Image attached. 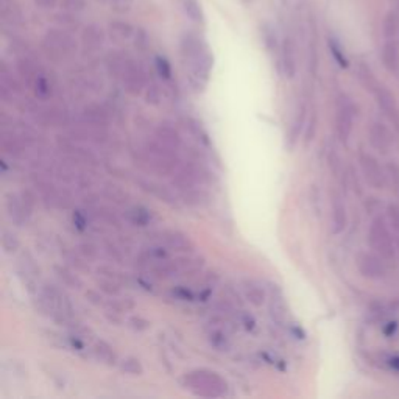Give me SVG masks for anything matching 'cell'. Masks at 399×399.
Instances as JSON below:
<instances>
[{"label": "cell", "instance_id": "obj_1", "mask_svg": "<svg viewBox=\"0 0 399 399\" xmlns=\"http://www.w3.org/2000/svg\"><path fill=\"white\" fill-rule=\"evenodd\" d=\"M183 382L186 388L203 396H222L226 390V382L217 373L208 370L192 371L183 378Z\"/></svg>", "mask_w": 399, "mask_h": 399}, {"label": "cell", "instance_id": "obj_2", "mask_svg": "<svg viewBox=\"0 0 399 399\" xmlns=\"http://www.w3.org/2000/svg\"><path fill=\"white\" fill-rule=\"evenodd\" d=\"M368 242L371 250L384 259L393 261L396 256V247L393 236L390 233V228L382 217H376L373 220L368 229Z\"/></svg>", "mask_w": 399, "mask_h": 399}, {"label": "cell", "instance_id": "obj_3", "mask_svg": "<svg viewBox=\"0 0 399 399\" xmlns=\"http://www.w3.org/2000/svg\"><path fill=\"white\" fill-rule=\"evenodd\" d=\"M359 164L363 175V180L373 189H384L387 184V173L380 167L379 161L368 151H359Z\"/></svg>", "mask_w": 399, "mask_h": 399}, {"label": "cell", "instance_id": "obj_4", "mask_svg": "<svg viewBox=\"0 0 399 399\" xmlns=\"http://www.w3.org/2000/svg\"><path fill=\"white\" fill-rule=\"evenodd\" d=\"M355 266H358L359 273L371 279V281H378L385 276V266L384 259H382L376 253H368V251H360L355 256Z\"/></svg>", "mask_w": 399, "mask_h": 399}, {"label": "cell", "instance_id": "obj_5", "mask_svg": "<svg viewBox=\"0 0 399 399\" xmlns=\"http://www.w3.org/2000/svg\"><path fill=\"white\" fill-rule=\"evenodd\" d=\"M368 138L371 147L380 155H388L392 151L395 143V131L390 130L387 125L382 122H373L368 130Z\"/></svg>", "mask_w": 399, "mask_h": 399}, {"label": "cell", "instance_id": "obj_6", "mask_svg": "<svg viewBox=\"0 0 399 399\" xmlns=\"http://www.w3.org/2000/svg\"><path fill=\"white\" fill-rule=\"evenodd\" d=\"M353 125H354V106L351 101L342 100L340 105H338L337 116H335V130H337L338 141H340L343 146H348V141L351 138Z\"/></svg>", "mask_w": 399, "mask_h": 399}, {"label": "cell", "instance_id": "obj_7", "mask_svg": "<svg viewBox=\"0 0 399 399\" xmlns=\"http://www.w3.org/2000/svg\"><path fill=\"white\" fill-rule=\"evenodd\" d=\"M375 97L382 114L385 116L390 125L393 126V131L399 136V106L395 96L387 88L379 86L375 92Z\"/></svg>", "mask_w": 399, "mask_h": 399}, {"label": "cell", "instance_id": "obj_8", "mask_svg": "<svg viewBox=\"0 0 399 399\" xmlns=\"http://www.w3.org/2000/svg\"><path fill=\"white\" fill-rule=\"evenodd\" d=\"M330 217H333V233L334 234L343 233L348 225V214H346L345 203L337 192L330 193Z\"/></svg>", "mask_w": 399, "mask_h": 399}, {"label": "cell", "instance_id": "obj_9", "mask_svg": "<svg viewBox=\"0 0 399 399\" xmlns=\"http://www.w3.org/2000/svg\"><path fill=\"white\" fill-rule=\"evenodd\" d=\"M18 271L24 283L27 284V288L33 292V287H36V279L39 278V267L35 264V261L29 253H24L18 262Z\"/></svg>", "mask_w": 399, "mask_h": 399}, {"label": "cell", "instance_id": "obj_10", "mask_svg": "<svg viewBox=\"0 0 399 399\" xmlns=\"http://www.w3.org/2000/svg\"><path fill=\"white\" fill-rule=\"evenodd\" d=\"M161 241L164 242L167 248H171L173 251L186 253L193 248V245L188 236L180 231H173V229H168V231H164L163 234H161Z\"/></svg>", "mask_w": 399, "mask_h": 399}, {"label": "cell", "instance_id": "obj_11", "mask_svg": "<svg viewBox=\"0 0 399 399\" xmlns=\"http://www.w3.org/2000/svg\"><path fill=\"white\" fill-rule=\"evenodd\" d=\"M5 208H6L8 216H10V218L18 226H22L29 220L27 212H25V208H24L22 198H19L18 195H14V193L8 195L5 200Z\"/></svg>", "mask_w": 399, "mask_h": 399}, {"label": "cell", "instance_id": "obj_12", "mask_svg": "<svg viewBox=\"0 0 399 399\" xmlns=\"http://www.w3.org/2000/svg\"><path fill=\"white\" fill-rule=\"evenodd\" d=\"M270 315L273 318V321H276L278 325H284L287 320V304L283 298L281 292H276L271 296V303H270Z\"/></svg>", "mask_w": 399, "mask_h": 399}, {"label": "cell", "instance_id": "obj_13", "mask_svg": "<svg viewBox=\"0 0 399 399\" xmlns=\"http://www.w3.org/2000/svg\"><path fill=\"white\" fill-rule=\"evenodd\" d=\"M243 291H245V295H247V300L253 304V305H256V308H261L262 304L266 303V292H264V288H262L256 281H243Z\"/></svg>", "mask_w": 399, "mask_h": 399}, {"label": "cell", "instance_id": "obj_14", "mask_svg": "<svg viewBox=\"0 0 399 399\" xmlns=\"http://www.w3.org/2000/svg\"><path fill=\"white\" fill-rule=\"evenodd\" d=\"M304 117H305V106H301L298 109V113H296L295 118L292 121L291 128H288V136H287L288 148H293L296 141H298L300 133H301L303 125H304Z\"/></svg>", "mask_w": 399, "mask_h": 399}, {"label": "cell", "instance_id": "obj_15", "mask_svg": "<svg viewBox=\"0 0 399 399\" xmlns=\"http://www.w3.org/2000/svg\"><path fill=\"white\" fill-rule=\"evenodd\" d=\"M141 184V188L148 192L150 195H153V197L161 200V201H166V203H173V195L172 192L166 189L164 186H161L158 183H153V181H139Z\"/></svg>", "mask_w": 399, "mask_h": 399}, {"label": "cell", "instance_id": "obj_16", "mask_svg": "<svg viewBox=\"0 0 399 399\" xmlns=\"http://www.w3.org/2000/svg\"><path fill=\"white\" fill-rule=\"evenodd\" d=\"M208 340L217 351L225 353V351H229V348H231V342H229L228 334L222 328L211 329V333L208 334Z\"/></svg>", "mask_w": 399, "mask_h": 399}, {"label": "cell", "instance_id": "obj_17", "mask_svg": "<svg viewBox=\"0 0 399 399\" xmlns=\"http://www.w3.org/2000/svg\"><path fill=\"white\" fill-rule=\"evenodd\" d=\"M178 271H180V268H178L176 266V262H166L164 259L158 262L156 266H153L151 267V273L155 278L158 279H168V278H172L175 276Z\"/></svg>", "mask_w": 399, "mask_h": 399}, {"label": "cell", "instance_id": "obj_18", "mask_svg": "<svg viewBox=\"0 0 399 399\" xmlns=\"http://www.w3.org/2000/svg\"><path fill=\"white\" fill-rule=\"evenodd\" d=\"M94 354L97 355V359L101 360V362H105L108 365H116L117 363V355L113 350V346L111 345H108L106 342L103 340H100L96 343L94 346Z\"/></svg>", "mask_w": 399, "mask_h": 399}, {"label": "cell", "instance_id": "obj_19", "mask_svg": "<svg viewBox=\"0 0 399 399\" xmlns=\"http://www.w3.org/2000/svg\"><path fill=\"white\" fill-rule=\"evenodd\" d=\"M156 134H158L159 141L163 142L164 146H167V147L175 148V147L180 146V134H178L176 130L172 128V126H167V125L159 126Z\"/></svg>", "mask_w": 399, "mask_h": 399}, {"label": "cell", "instance_id": "obj_20", "mask_svg": "<svg viewBox=\"0 0 399 399\" xmlns=\"http://www.w3.org/2000/svg\"><path fill=\"white\" fill-rule=\"evenodd\" d=\"M125 83H126V89H128L131 94H139L143 86V80H142V74L138 69H128L126 71V76H125Z\"/></svg>", "mask_w": 399, "mask_h": 399}, {"label": "cell", "instance_id": "obj_21", "mask_svg": "<svg viewBox=\"0 0 399 399\" xmlns=\"http://www.w3.org/2000/svg\"><path fill=\"white\" fill-rule=\"evenodd\" d=\"M84 117L86 121L94 123V125H105L108 122V114L103 108H100L97 105H91L84 109Z\"/></svg>", "mask_w": 399, "mask_h": 399}, {"label": "cell", "instance_id": "obj_22", "mask_svg": "<svg viewBox=\"0 0 399 399\" xmlns=\"http://www.w3.org/2000/svg\"><path fill=\"white\" fill-rule=\"evenodd\" d=\"M128 218H130V222L134 225L146 226L151 220V214H150V211L143 206H134L128 211Z\"/></svg>", "mask_w": 399, "mask_h": 399}, {"label": "cell", "instance_id": "obj_23", "mask_svg": "<svg viewBox=\"0 0 399 399\" xmlns=\"http://www.w3.org/2000/svg\"><path fill=\"white\" fill-rule=\"evenodd\" d=\"M186 128H188L191 131V134L193 136L195 139H197L198 142L201 143H205V146H209V138H208V133L203 130V126L198 121H195V118H188L186 121Z\"/></svg>", "mask_w": 399, "mask_h": 399}, {"label": "cell", "instance_id": "obj_24", "mask_svg": "<svg viewBox=\"0 0 399 399\" xmlns=\"http://www.w3.org/2000/svg\"><path fill=\"white\" fill-rule=\"evenodd\" d=\"M121 370L125 373V375H130V376H142L143 375L142 363L139 362V359H136V358L123 359L121 362Z\"/></svg>", "mask_w": 399, "mask_h": 399}, {"label": "cell", "instance_id": "obj_25", "mask_svg": "<svg viewBox=\"0 0 399 399\" xmlns=\"http://www.w3.org/2000/svg\"><path fill=\"white\" fill-rule=\"evenodd\" d=\"M103 192L109 200H113L116 203H121V205H122V203H126V200H128V193H126L122 188H118V186H116L113 183L106 184Z\"/></svg>", "mask_w": 399, "mask_h": 399}, {"label": "cell", "instance_id": "obj_26", "mask_svg": "<svg viewBox=\"0 0 399 399\" xmlns=\"http://www.w3.org/2000/svg\"><path fill=\"white\" fill-rule=\"evenodd\" d=\"M384 61L390 72L399 71V54L395 46H387L385 52H384Z\"/></svg>", "mask_w": 399, "mask_h": 399}, {"label": "cell", "instance_id": "obj_27", "mask_svg": "<svg viewBox=\"0 0 399 399\" xmlns=\"http://www.w3.org/2000/svg\"><path fill=\"white\" fill-rule=\"evenodd\" d=\"M55 271H56L58 278L61 279V281H63L66 286L74 287V288H80V287H81V281L72 273V271H69V270L64 268V267H58V266L55 267Z\"/></svg>", "mask_w": 399, "mask_h": 399}, {"label": "cell", "instance_id": "obj_28", "mask_svg": "<svg viewBox=\"0 0 399 399\" xmlns=\"http://www.w3.org/2000/svg\"><path fill=\"white\" fill-rule=\"evenodd\" d=\"M359 79H360L362 84L365 86V89L373 92V94H375V92L378 91V88L380 86V84L378 83V80L375 79V76H373V74L370 72V69H367V67H360Z\"/></svg>", "mask_w": 399, "mask_h": 399}, {"label": "cell", "instance_id": "obj_29", "mask_svg": "<svg viewBox=\"0 0 399 399\" xmlns=\"http://www.w3.org/2000/svg\"><path fill=\"white\" fill-rule=\"evenodd\" d=\"M329 49H330V54H333L334 59L337 61V64L346 69L348 66H350V61H348V58L345 55V52L342 50V47L338 46V42H335L334 39L329 41Z\"/></svg>", "mask_w": 399, "mask_h": 399}, {"label": "cell", "instance_id": "obj_30", "mask_svg": "<svg viewBox=\"0 0 399 399\" xmlns=\"http://www.w3.org/2000/svg\"><path fill=\"white\" fill-rule=\"evenodd\" d=\"M2 247L6 253H14L16 250L19 248V241L16 234H13L11 231H5L2 233Z\"/></svg>", "mask_w": 399, "mask_h": 399}, {"label": "cell", "instance_id": "obj_31", "mask_svg": "<svg viewBox=\"0 0 399 399\" xmlns=\"http://www.w3.org/2000/svg\"><path fill=\"white\" fill-rule=\"evenodd\" d=\"M35 92H36V96L42 100H46L49 97L50 86L44 76H38V79L35 80Z\"/></svg>", "mask_w": 399, "mask_h": 399}, {"label": "cell", "instance_id": "obj_32", "mask_svg": "<svg viewBox=\"0 0 399 399\" xmlns=\"http://www.w3.org/2000/svg\"><path fill=\"white\" fill-rule=\"evenodd\" d=\"M156 69H158V74L163 76L164 80H168L172 76V67H171V64H168L166 58H161V56L156 58Z\"/></svg>", "mask_w": 399, "mask_h": 399}, {"label": "cell", "instance_id": "obj_33", "mask_svg": "<svg viewBox=\"0 0 399 399\" xmlns=\"http://www.w3.org/2000/svg\"><path fill=\"white\" fill-rule=\"evenodd\" d=\"M387 216L390 220V225L395 228L396 234L399 236V205H388Z\"/></svg>", "mask_w": 399, "mask_h": 399}, {"label": "cell", "instance_id": "obj_34", "mask_svg": "<svg viewBox=\"0 0 399 399\" xmlns=\"http://www.w3.org/2000/svg\"><path fill=\"white\" fill-rule=\"evenodd\" d=\"M387 181L390 180L395 189H399V167L396 164H388L387 166Z\"/></svg>", "mask_w": 399, "mask_h": 399}, {"label": "cell", "instance_id": "obj_35", "mask_svg": "<svg viewBox=\"0 0 399 399\" xmlns=\"http://www.w3.org/2000/svg\"><path fill=\"white\" fill-rule=\"evenodd\" d=\"M173 296L178 300H181V301H192L193 300V293L192 291H189V288H186L183 286H178L175 287L173 291H172Z\"/></svg>", "mask_w": 399, "mask_h": 399}, {"label": "cell", "instance_id": "obj_36", "mask_svg": "<svg viewBox=\"0 0 399 399\" xmlns=\"http://www.w3.org/2000/svg\"><path fill=\"white\" fill-rule=\"evenodd\" d=\"M99 287L101 288V291L109 293V295H117L118 293V286H117V283L114 281V279H111V278L100 281Z\"/></svg>", "mask_w": 399, "mask_h": 399}, {"label": "cell", "instance_id": "obj_37", "mask_svg": "<svg viewBox=\"0 0 399 399\" xmlns=\"http://www.w3.org/2000/svg\"><path fill=\"white\" fill-rule=\"evenodd\" d=\"M128 323L134 330H139V333H142V330H147L150 328V321H147L142 317H136V315L128 320Z\"/></svg>", "mask_w": 399, "mask_h": 399}, {"label": "cell", "instance_id": "obj_38", "mask_svg": "<svg viewBox=\"0 0 399 399\" xmlns=\"http://www.w3.org/2000/svg\"><path fill=\"white\" fill-rule=\"evenodd\" d=\"M21 198H22V203H24L25 212H27V216L30 217L31 212H33V208H35V197H33V193L30 191H25V192H22Z\"/></svg>", "mask_w": 399, "mask_h": 399}, {"label": "cell", "instance_id": "obj_39", "mask_svg": "<svg viewBox=\"0 0 399 399\" xmlns=\"http://www.w3.org/2000/svg\"><path fill=\"white\" fill-rule=\"evenodd\" d=\"M315 128H317V114H313V117L310 118V122H309V128H308V131H305V141H304L305 146H309L310 141L313 139Z\"/></svg>", "mask_w": 399, "mask_h": 399}, {"label": "cell", "instance_id": "obj_40", "mask_svg": "<svg viewBox=\"0 0 399 399\" xmlns=\"http://www.w3.org/2000/svg\"><path fill=\"white\" fill-rule=\"evenodd\" d=\"M74 225L80 229V231H84V229H86V226H88V220L84 218V216L81 214L80 211H75L74 212Z\"/></svg>", "mask_w": 399, "mask_h": 399}, {"label": "cell", "instance_id": "obj_41", "mask_svg": "<svg viewBox=\"0 0 399 399\" xmlns=\"http://www.w3.org/2000/svg\"><path fill=\"white\" fill-rule=\"evenodd\" d=\"M147 101L151 105H156L159 101V91L156 89V86H151L148 89V94H147Z\"/></svg>", "mask_w": 399, "mask_h": 399}, {"label": "cell", "instance_id": "obj_42", "mask_svg": "<svg viewBox=\"0 0 399 399\" xmlns=\"http://www.w3.org/2000/svg\"><path fill=\"white\" fill-rule=\"evenodd\" d=\"M80 250H81V253L84 254V256H88L89 259H94L96 258V250H94V247H92V245H89V243H83V245H80Z\"/></svg>", "mask_w": 399, "mask_h": 399}, {"label": "cell", "instance_id": "obj_43", "mask_svg": "<svg viewBox=\"0 0 399 399\" xmlns=\"http://www.w3.org/2000/svg\"><path fill=\"white\" fill-rule=\"evenodd\" d=\"M242 325L247 328L248 330H251L254 328V325H256V320L253 318V315H250V313H242Z\"/></svg>", "mask_w": 399, "mask_h": 399}, {"label": "cell", "instance_id": "obj_44", "mask_svg": "<svg viewBox=\"0 0 399 399\" xmlns=\"http://www.w3.org/2000/svg\"><path fill=\"white\" fill-rule=\"evenodd\" d=\"M86 298H88L92 304H97V305L103 304V298H101L100 295H97L94 291H89V292L86 293Z\"/></svg>", "mask_w": 399, "mask_h": 399}, {"label": "cell", "instance_id": "obj_45", "mask_svg": "<svg viewBox=\"0 0 399 399\" xmlns=\"http://www.w3.org/2000/svg\"><path fill=\"white\" fill-rule=\"evenodd\" d=\"M101 216H103V218L106 220L108 223H111V225H118V220L116 218V216L113 214V212H109L105 209V212H101Z\"/></svg>", "mask_w": 399, "mask_h": 399}, {"label": "cell", "instance_id": "obj_46", "mask_svg": "<svg viewBox=\"0 0 399 399\" xmlns=\"http://www.w3.org/2000/svg\"><path fill=\"white\" fill-rule=\"evenodd\" d=\"M396 329H398V323H396V321H393V323H388V325L384 328V334H385L387 337H392V335H395Z\"/></svg>", "mask_w": 399, "mask_h": 399}, {"label": "cell", "instance_id": "obj_47", "mask_svg": "<svg viewBox=\"0 0 399 399\" xmlns=\"http://www.w3.org/2000/svg\"><path fill=\"white\" fill-rule=\"evenodd\" d=\"M388 365L392 367L395 371H399V354L392 355V358L388 359Z\"/></svg>", "mask_w": 399, "mask_h": 399}]
</instances>
